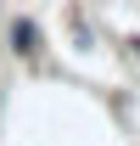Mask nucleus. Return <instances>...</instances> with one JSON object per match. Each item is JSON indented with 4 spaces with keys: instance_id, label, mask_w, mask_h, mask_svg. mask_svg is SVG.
I'll list each match as a JSON object with an SVG mask.
<instances>
[{
    "instance_id": "f257e3e1",
    "label": "nucleus",
    "mask_w": 140,
    "mask_h": 146,
    "mask_svg": "<svg viewBox=\"0 0 140 146\" xmlns=\"http://www.w3.org/2000/svg\"><path fill=\"white\" fill-rule=\"evenodd\" d=\"M11 45H17L22 56H39V28H34L28 17H22V23H11Z\"/></svg>"
},
{
    "instance_id": "f03ea898",
    "label": "nucleus",
    "mask_w": 140,
    "mask_h": 146,
    "mask_svg": "<svg viewBox=\"0 0 140 146\" xmlns=\"http://www.w3.org/2000/svg\"><path fill=\"white\" fill-rule=\"evenodd\" d=\"M135 56H140V39H135Z\"/></svg>"
}]
</instances>
